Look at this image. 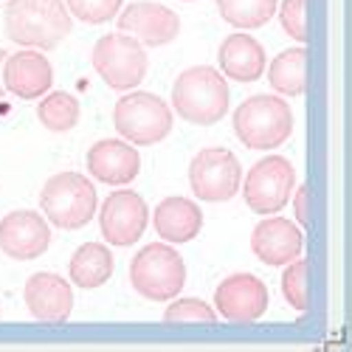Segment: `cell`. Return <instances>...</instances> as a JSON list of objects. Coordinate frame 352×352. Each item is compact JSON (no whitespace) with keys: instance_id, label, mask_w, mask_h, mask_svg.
Segmentation results:
<instances>
[{"instance_id":"29","label":"cell","mask_w":352,"mask_h":352,"mask_svg":"<svg viewBox=\"0 0 352 352\" xmlns=\"http://www.w3.org/2000/svg\"><path fill=\"white\" fill-rule=\"evenodd\" d=\"M6 51L3 48H0V74H3V63H6ZM3 94H6V87H3V79H0V99H3Z\"/></svg>"},{"instance_id":"20","label":"cell","mask_w":352,"mask_h":352,"mask_svg":"<svg viewBox=\"0 0 352 352\" xmlns=\"http://www.w3.org/2000/svg\"><path fill=\"white\" fill-rule=\"evenodd\" d=\"M71 282L82 290L102 287L113 276V254L102 243H85L71 256Z\"/></svg>"},{"instance_id":"10","label":"cell","mask_w":352,"mask_h":352,"mask_svg":"<svg viewBox=\"0 0 352 352\" xmlns=\"http://www.w3.org/2000/svg\"><path fill=\"white\" fill-rule=\"evenodd\" d=\"M146 223H150V212H146V203L138 192L122 189V192H113L104 203H102V212H99V226H102V237L110 245H135L144 231Z\"/></svg>"},{"instance_id":"16","label":"cell","mask_w":352,"mask_h":352,"mask_svg":"<svg viewBox=\"0 0 352 352\" xmlns=\"http://www.w3.org/2000/svg\"><path fill=\"white\" fill-rule=\"evenodd\" d=\"M87 169H91L96 181L107 186H127L138 178L141 158L135 146L127 144L124 138H104L87 150Z\"/></svg>"},{"instance_id":"7","label":"cell","mask_w":352,"mask_h":352,"mask_svg":"<svg viewBox=\"0 0 352 352\" xmlns=\"http://www.w3.org/2000/svg\"><path fill=\"white\" fill-rule=\"evenodd\" d=\"M94 68L102 82L113 91H133L146 76V54L138 40L130 34H107L94 45Z\"/></svg>"},{"instance_id":"9","label":"cell","mask_w":352,"mask_h":352,"mask_svg":"<svg viewBox=\"0 0 352 352\" xmlns=\"http://www.w3.org/2000/svg\"><path fill=\"white\" fill-rule=\"evenodd\" d=\"M243 166L226 146H209L200 150L189 164V186L197 200L206 203H226L240 192Z\"/></svg>"},{"instance_id":"18","label":"cell","mask_w":352,"mask_h":352,"mask_svg":"<svg viewBox=\"0 0 352 352\" xmlns=\"http://www.w3.org/2000/svg\"><path fill=\"white\" fill-rule=\"evenodd\" d=\"M153 226L158 231V237L169 245H181L195 240L203 228V212L197 203L186 197H166L158 203Z\"/></svg>"},{"instance_id":"25","label":"cell","mask_w":352,"mask_h":352,"mask_svg":"<svg viewBox=\"0 0 352 352\" xmlns=\"http://www.w3.org/2000/svg\"><path fill=\"white\" fill-rule=\"evenodd\" d=\"M214 318H217L214 307L206 305L203 299H175L164 313L166 324H195V321L209 324V321H214Z\"/></svg>"},{"instance_id":"21","label":"cell","mask_w":352,"mask_h":352,"mask_svg":"<svg viewBox=\"0 0 352 352\" xmlns=\"http://www.w3.org/2000/svg\"><path fill=\"white\" fill-rule=\"evenodd\" d=\"M271 87L282 96H302L307 94V48L296 45L282 51L268 68Z\"/></svg>"},{"instance_id":"4","label":"cell","mask_w":352,"mask_h":352,"mask_svg":"<svg viewBox=\"0 0 352 352\" xmlns=\"http://www.w3.org/2000/svg\"><path fill=\"white\" fill-rule=\"evenodd\" d=\"M40 209L48 217V223L56 228L65 231L85 228L99 209L96 186L87 178H82L79 172H60L51 181H45L40 192Z\"/></svg>"},{"instance_id":"22","label":"cell","mask_w":352,"mask_h":352,"mask_svg":"<svg viewBox=\"0 0 352 352\" xmlns=\"http://www.w3.org/2000/svg\"><path fill=\"white\" fill-rule=\"evenodd\" d=\"M217 9L226 23L248 32V28L265 25L276 14L279 0H217Z\"/></svg>"},{"instance_id":"11","label":"cell","mask_w":352,"mask_h":352,"mask_svg":"<svg viewBox=\"0 0 352 352\" xmlns=\"http://www.w3.org/2000/svg\"><path fill=\"white\" fill-rule=\"evenodd\" d=\"M268 310V287L254 274H234L214 290V313L234 324H251Z\"/></svg>"},{"instance_id":"24","label":"cell","mask_w":352,"mask_h":352,"mask_svg":"<svg viewBox=\"0 0 352 352\" xmlns=\"http://www.w3.org/2000/svg\"><path fill=\"white\" fill-rule=\"evenodd\" d=\"M282 296L296 313L310 310V265H307V259L299 256L287 265V271L282 274Z\"/></svg>"},{"instance_id":"13","label":"cell","mask_w":352,"mask_h":352,"mask_svg":"<svg viewBox=\"0 0 352 352\" xmlns=\"http://www.w3.org/2000/svg\"><path fill=\"white\" fill-rule=\"evenodd\" d=\"M119 28H122V34H130L141 45L161 48L181 34V20L172 9L144 0V3H130L122 12Z\"/></svg>"},{"instance_id":"30","label":"cell","mask_w":352,"mask_h":352,"mask_svg":"<svg viewBox=\"0 0 352 352\" xmlns=\"http://www.w3.org/2000/svg\"><path fill=\"white\" fill-rule=\"evenodd\" d=\"M184 3H192V0H184Z\"/></svg>"},{"instance_id":"17","label":"cell","mask_w":352,"mask_h":352,"mask_svg":"<svg viewBox=\"0 0 352 352\" xmlns=\"http://www.w3.org/2000/svg\"><path fill=\"white\" fill-rule=\"evenodd\" d=\"M25 307L37 321H48V324H65L68 316L74 313V290L71 285L56 276V274H34L25 282Z\"/></svg>"},{"instance_id":"5","label":"cell","mask_w":352,"mask_h":352,"mask_svg":"<svg viewBox=\"0 0 352 352\" xmlns=\"http://www.w3.org/2000/svg\"><path fill=\"white\" fill-rule=\"evenodd\" d=\"M130 282L135 293L150 302L178 299L186 285V262L166 243L144 245L130 262Z\"/></svg>"},{"instance_id":"27","label":"cell","mask_w":352,"mask_h":352,"mask_svg":"<svg viewBox=\"0 0 352 352\" xmlns=\"http://www.w3.org/2000/svg\"><path fill=\"white\" fill-rule=\"evenodd\" d=\"M279 20H282V28L290 40L307 45V40H310V34H307V0H285L282 9H279Z\"/></svg>"},{"instance_id":"1","label":"cell","mask_w":352,"mask_h":352,"mask_svg":"<svg viewBox=\"0 0 352 352\" xmlns=\"http://www.w3.org/2000/svg\"><path fill=\"white\" fill-rule=\"evenodd\" d=\"M3 17L9 40L32 51H51L71 34L63 0H9Z\"/></svg>"},{"instance_id":"26","label":"cell","mask_w":352,"mask_h":352,"mask_svg":"<svg viewBox=\"0 0 352 352\" xmlns=\"http://www.w3.org/2000/svg\"><path fill=\"white\" fill-rule=\"evenodd\" d=\"M68 14H74L82 23H107L119 14L122 9V0H68Z\"/></svg>"},{"instance_id":"14","label":"cell","mask_w":352,"mask_h":352,"mask_svg":"<svg viewBox=\"0 0 352 352\" xmlns=\"http://www.w3.org/2000/svg\"><path fill=\"white\" fill-rule=\"evenodd\" d=\"M251 251L259 262H265L271 268H282V265H290L293 259L302 256L305 234L299 226H293L285 217H268L254 228Z\"/></svg>"},{"instance_id":"23","label":"cell","mask_w":352,"mask_h":352,"mask_svg":"<svg viewBox=\"0 0 352 352\" xmlns=\"http://www.w3.org/2000/svg\"><path fill=\"white\" fill-rule=\"evenodd\" d=\"M37 119L51 133H71L79 124V102L76 96L63 94V91L45 94L37 107Z\"/></svg>"},{"instance_id":"19","label":"cell","mask_w":352,"mask_h":352,"mask_svg":"<svg viewBox=\"0 0 352 352\" xmlns=\"http://www.w3.org/2000/svg\"><path fill=\"white\" fill-rule=\"evenodd\" d=\"M220 68L234 82H256L265 74V48L248 34H231L220 45Z\"/></svg>"},{"instance_id":"8","label":"cell","mask_w":352,"mask_h":352,"mask_svg":"<svg viewBox=\"0 0 352 352\" xmlns=\"http://www.w3.org/2000/svg\"><path fill=\"white\" fill-rule=\"evenodd\" d=\"M243 197L256 214H276L296 189V169L287 158L268 155L256 161L243 178Z\"/></svg>"},{"instance_id":"3","label":"cell","mask_w":352,"mask_h":352,"mask_svg":"<svg viewBox=\"0 0 352 352\" xmlns=\"http://www.w3.org/2000/svg\"><path fill=\"white\" fill-rule=\"evenodd\" d=\"M293 133V113L282 96L262 94L234 110V135L248 150H276Z\"/></svg>"},{"instance_id":"12","label":"cell","mask_w":352,"mask_h":352,"mask_svg":"<svg viewBox=\"0 0 352 352\" xmlns=\"http://www.w3.org/2000/svg\"><path fill=\"white\" fill-rule=\"evenodd\" d=\"M51 245V226L37 212H12L0 220V251L17 262L37 259Z\"/></svg>"},{"instance_id":"15","label":"cell","mask_w":352,"mask_h":352,"mask_svg":"<svg viewBox=\"0 0 352 352\" xmlns=\"http://www.w3.org/2000/svg\"><path fill=\"white\" fill-rule=\"evenodd\" d=\"M0 79H3V87L9 94L32 102V99H43L54 87V68L40 51L23 48V51L6 56Z\"/></svg>"},{"instance_id":"28","label":"cell","mask_w":352,"mask_h":352,"mask_svg":"<svg viewBox=\"0 0 352 352\" xmlns=\"http://www.w3.org/2000/svg\"><path fill=\"white\" fill-rule=\"evenodd\" d=\"M293 209H296L302 228H307L310 226V186L307 184H302V189H296V195H293Z\"/></svg>"},{"instance_id":"2","label":"cell","mask_w":352,"mask_h":352,"mask_svg":"<svg viewBox=\"0 0 352 352\" xmlns=\"http://www.w3.org/2000/svg\"><path fill=\"white\" fill-rule=\"evenodd\" d=\"M172 110L189 124H217L228 113V85L223 74L206 65L184 71L172 85Z\"/></svg>"},{"instance_id":"6","label":"cell","mask_w":352,"mask_h":352,"mask_svg":"<svg viewBox=\"0 0 352 352\" xmlns=\"http://www.w3.org/2000/svg\"><path fill=\"white\" fill-rule=\"evenodd\" d=\"M172 110L155 94L133 91L122 96L113 107V124L119 135L133 146L161 144L172 133Z\"/></svg>"}]
</instances>
